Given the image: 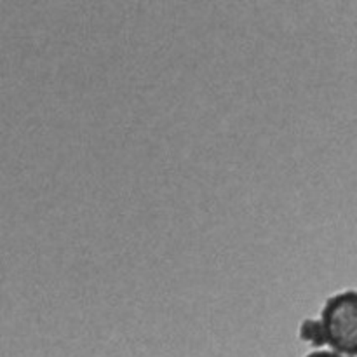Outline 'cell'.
<instances>
[{
	"instance_id": "obj_1",
	"label": "cell",
	"mask_w": 357,
	"mask_h": 357,
	"mask_svg": "<svg viewBox=\"0 0 357 357\" xmlns=\"http://www.w3.org/2000/svg\"><path fill=\"white\" fill-rule=\"evenodd\" d=\"M321 333L330 351L357 357V289H345L326 300L321 312Z\"/></svg>"
},
{
	"instance_id": "obj_2",
	"label": "cell",
	"mask_w": 357,
	"mask_h": 357,
	"mask_svg": "<svg viewBox=\"0 0 357 357\" xmlns=\"http://www.w3.org/2000/svg\"><path fill=\"white\" fill-rule=\"evenodd\" d=\"M300 335H302V340H305L307 344L314 345V347H316V351L324 345L319 321H316V319L303 321L302 330H300Z\"/></svg>"
},
{
	"instance_id": "obj_3",
	"label": "cell",
	"mask_w": 357,
	"mask_h": 357,
	"mask_svg": "<svg viewBox=\"0 0 357 357\" xmlns=\"http://www.w3.org/2000/svg\"><path fill=\"white\" fill-rule=\"evenodd\" d=\"M305 357H345L342 354H337V352L330 351V349H317V351H312L310 354H307Z\"/></svg>"
}]
</instances>
